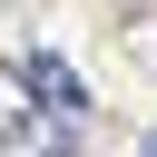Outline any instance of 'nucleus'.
Masks as SVG:
<instances>
[{
  "instance_id": "1",
  "label": "nucleus",
  "mask_w": 157,
  "mask_h": 157,
  "mask_svg": "<svg viewBox=\"0 0 157 157\" xmlns=\"http://www.w3.org/2000/svg\"><path fill=\"white\" fill-rule=\"evenodd\" d=\"M20 88H29V108H39V118H59V128H78V118H88V78H78L69 59H49V49H29Z\"/></svg>"
},
{
  "instance_id": "2",
  "label": "nucleus",
  "mask_w": 157,
  "mask_h": 157,
  "mask_svg": "<svg viewBox=\"0 0 157 157\" xmlns=\"http://www.w3.org/2000/svg\"><path fill=\"white\" fill-rule=\"evenodd\" d=\"M147 157H157V128H147Z\"/></svg>"
},
{
  "instance_id": "3",
  "label": "nucleus",
  "mask_w": 157,
  "mask_h": 157,
  "mask_svg": "<svg viewBox=\"0 0 157 157\" xmlns=\"http://www.w3.org/2000/svg\"><path fill=\"white\" fill-rule=\"evenodd\" d=\"M49 157H59V147H49Z\"/></svg>"
}]
</instances>
